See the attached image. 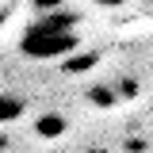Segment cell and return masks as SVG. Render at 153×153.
Masks as SVG:
<instances>
[{"label":"cell","instance_id":"cell-1","mask_svg":"<svg viewBox=\"0 0 153 153\" xmlns=\"http://www.w3.org/2000/svg\"><path fill=\"white\" fill-rule=\"evenodd\" d=\"M80 46V27H76V16H42L27 27V35L19 42V50L27 57H38V61H50V57H65Z\"/></svg>","mask_w":153,"mask_h":153},{"label":"cell","instance_id":"cell-2","mask_svg":"<svg viewBox=\"0 0 153 153\" xmlns=\"http://www.w3.org/2000/svg\"><path fill=\"white\" fill-rule=\"evenodd\" d=\"M19 111H23V103H19V100H0V119H16Z\"/></svg>","mask_w":153,"mask_h":153},{"label":"cell","instance_id":"cell-3","mask_svg":"<svg viewBox=\"0 0 153 153\" xmlns=\"http://www.w3.org/2000/svg\"><path fill=\"white\" fill-rule=\"evenodd\" d=\"M96 4H107V8H111V4H123V0H96Z\"/></svg>","mask_w":153,"mask_h":153},{"label":"cell","instance_id":"cell-4","mask_svg":"<svg viewBox=\"0 0 153 153\" xmlns=\"http://www.w3.org/2000/svg\"><path fill=\"white\" fill-rule=\"evenodd\" d=\"M4 146H8V138H4V134H0V149H4Z\"/></svg>","mask_w":153,"mask_h":153}]
</instances>
